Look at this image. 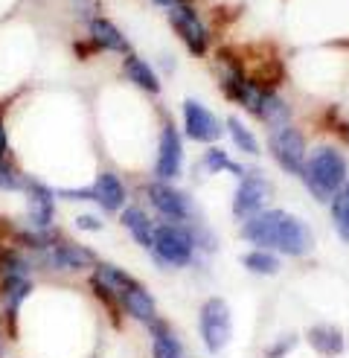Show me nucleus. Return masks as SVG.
Masks as SVG:
<instances>
[{
    "label": "nucleus",
    "instance_id": "f03ea898",
    "mask_svg": "<svg viewBox=\"0 0 349 358\" xmlns=\"http://www.w3.org/2000/svg\"><path fill=\"white\" fill-rule=\"evenodd\" d=\"M303 178L306 187L318 201H332L335 192L346 184V157L332 149V146H320L306 157L303 166Z\"/></svg>",
    "mask_w": 349,
    "mask_h": 358
},
{
    "label": "nucleus",
    "instance_id": "393cba45",
    "mask_svg": "<svg viewBox=\"0 0 349 358\" xmlns=\"http://www.w3.org/2000/svg\"><path fill=\"white\" fill-rule=\"evenodd\" d=\"M259 117L265 120L271 129H279V125H288L291 111H288V105L279 99L276 94H268V99H265V105H262V114Z\"/></svg>",
    "mask_w": 349,
    "mask_h": 358
},
{
    "label": "nucleus",
    "instance_id": "2eb2a0df",
    "mask_svg": "<svg viewBox=\"0 0 349 358\" xmlns=\"http://www.w3.org/2000/svg\"><path fill=\"white\" fill-rule=\"evenodd\" d=\"M35 292V282L24 274H9V277H0V303H3V312L9 317L17 315V309L24 306V300Z\"/></svg>",
    "mask_w": 349,
    "mask_h": 358
},
{
    "label": "nucleus",
    "instance_id": "423d86ee",
    "mask_svg": "<svg viewBox=\"0 0 349 358\" xmlns=\"http://www.w3.org/2000/svg\"><path fill=\"white\" fill-rule=\"evenodd\" d=\"M146 195H149V201H151V207L161 213L163 219H169V222H189L192 216H195V207H192V199L184 192V189H178V187H172L169 181H151L149 187H146Z\"/></svg>",
    "mask_w": 349,
    "mask_h": 358
},
{
    "label": "nucleus",
    "instance_id": "f3484780",
    "mask_svg": "<svg viewBox=\"0 0 349 358\" xmlns=\"http://www.w3.org/2000/svg\"><path fill=\"white\" fill-rule=\"evenodd\" d=\"M119 222L122 227L131 234V239L140 245V248H149L151 250V239H154V224L151 219L146 216V210H140V207H122L119 210Z\"/></svg>",
    "mask_w": 349,
    "mask_h": 358
},
{
    "label": "nucleus",
    "instance_id": "a211bd4d",
    "mask_svg": "<svg viewBox=\"0 0 349 358\" xmlns=\"http://www.w3.org/2000/svg\"><path fill=\"white\" fill-rule=\"evenodd\" d=\"M122 70H126V76L140 87V91H146L151 96L161 94V79H157L154 73V67L146 62V59H140V56H126V62H122Z\"/></svg>",
    "mask_w": 349,
    "mask_h": 358
},
{
    "label": "nucleus",
    "instance_id": "dca6fc26",
    "mask_svg": "<svg viewBox=\"0 0 349 358\" xmlns=\"http://www.w3.org/2000/svg\"><path fill=\"white\" fill-rule=\"evenodd\" d=\"M117 303H119V306L126 309L134 320H143V324H149V320L154 317V297H151L137 280L128 285V289H122V292H119Z\"/></svg>",
    "mask_w": 349,
    "mask_h": 358
},
{
    "label": "nucleus",
    "instance_id": "4468645a",
    "mask_svg": "<svg viewBox=\"0 0 349 358\" xmlns=\"http://www.w3.org/2000/svg\"><path fill=\"white\" fill-rule=\"evenodd\" d=\"M94 204H99L105 213H119L126 207V184L119 181L114 172H102L94 181Z\"/></svg>",
    "mask_w": 349,
    "mask_h": 358
},
{
    "label": "nucleus",
    "instance_id": "a878e982",
    "mask_svg": "<svg viewBox=\"0 0 349 358\" xmlns=\"http://www.w3.org/2000/svg\"><path fill=\"white\" fill-rule=\"evenodd\" d=\"M227 131H230V137H233V143L242 149V152H248V155H259V143H256V137H253V131L244 125L239 117H230L227 120Z\"/></svg>",
    "mask_w": 349,
    "mask_h": 358
},
{
    "label": "nucleus",
    "instance_id": "aec40b11",
    "mask_svg": "<svg viewBox=\"0 0 349 358\" xmlns=\"http://www.w3.org/2000/svg\"><path fill=\"white\" fill-rule=\"evenodd\" d=\"M149 329L154 332V341H151V352H154V358H181V344H178V338L169 332V327L163 324V320L151 317V320H149Z\"/></svg>",
    "mask_w": 349,
    "mask_h": 358
},
{
    "label": "nucleus",
    "instance_id": "f8f14e48",
    "mask_svg": "<svg viewBox=\"0 0 349 358\" xmlns=\"http://www.w3.org/2000/svg\"><path fill=\"white\" fill-rule=\"evenodd\" d=\"M184 129L192 140L198 143H216L221 137V122L218 117L201 105L198 99H186L184 102Z\"/></svg>",
    "mask_w": 349,
    "mask_h": 358
},
{
    "label": "nucleus",
    "instance_id": "5701e85b",
    "mask_svg": "<svg viewBox=\"0 0 349 358\" xmlns=\"http://www.w3.org/2000/svg\"><path fill=\"white\" fill-rule=\"evenodd\" d=\"M9 274H32V262L21 254V250H12L6 245H0V277H9Z\"/></svg>",
    "mask_w": 349,
    "mask_h": 358
},
{
    "label": "nucleus",
    "instance_id": "1a4fd4ad",
    "mask_svg": "<svg viewBox=\"0 0 349 358\" xmlns=\"http://www.w3.org/2000/svg\"><path fill=\"white\" fill-rule=\"evenodd\" d=\"M169 24H172L174 32H178V38L186 44V50L192 52V56H201V52H207V29L201 24L198 12L192 9L189 3L169 6Z\"/></svg>",
    "mask_w": 349,
    "mask_h": 358
},
{
    "label": "nucleus",
    "instance_id": "6e6552de",
    "mask_svg": "<svg viewBox=\"0 0 349 358\" xmlns=\"http://www.w3.org/2000/svg\"><path fill=\"white\" fill-rule=\"evenodd\" d=\"M41 265L59 268V271H82V268L96 265V257L91 248H82L79 242L70 239H56L47 250H38Z\"/></svg>",
    "mask_w": 349,
    "mask_h": 358
},
{
    "label": "nucleus",
    "instance_id": "f257e3e1",
    "mask_svg": "<svg viewBox=\"0 0 349 358\" xmlns=\"http://www.w3.org/2000/svg\"><path fill=\"white\" fill-rule=\"evenodd\" d=\"M242 236L253 242L256 248L279 250V254L288 257H306L314 242L309 224L285 210H262L256 216L244 219Z\"/></svg>",
    "mask_w": 349,
    "mask_h": 358
},
{
    "label": "nucleus",
    "instance_id": "ddd939ff",
    "mask_svg": "<svg viewBox=\"0 0 349 358\" xmlns=\"http://www.w3.org/2000/svg\"><path fill=\"white\" fill-rule=\"evenodd\" d=\"M87 32H91V41L96 50H111V52H122V56L131 52L128 38L108 17H87Z\"/></svg>",
    "mask_w": 349,
    "mask_h": 358
},
{
    "label": "nucleus",
    "instance_id": "0eeeda50",
    "mask_svg": "<svg viewBox=\"0 0 349 358\" xmlns=\"http://www.w3.org/2000/svg\"><path fill=\"white\" fill-rule=\"evenodd\" d=\"M271 199V181L262 172H244L242 184L233 195V216L236 219H251L256 213L265 210Z\"/></svg>",
    "mask_w": 349,
    "mask_h": 358
},
{
    "label": "nucleus",
    "instance_id": "c756f323",
    "mask_svg": "<svg viewBox=\"0 0 349 358\" xmlns=\"http://www.w3.org/2000/svg\"><path fill=\"white\" fill-rule=\"evenodd\" d=\"M288 347H294V335H288V338H283V341H279L274 350H271V358H279V355H283Z\"/></svg>",
    "mask_w": 349,
    "mask_h": 358
},
{
    "label": "nucleus",
    "instance_id": "b1692460",
    "mask_svg": "<svg viewBox=\"0 0 349 358\" xmlns=\"http://www.w3.org/2000/svg\"><path fill=\"white\" fill-rule=\"evenodd\" d=\"M242 265L248 268V271H253V274H276L279 271V259L265 248H256V250H251V254H244Z\"/></svg>",
    "mask_w": 349,
    "mask_h": 358
},
{
    "label": "nucleus",
    "instance_id": "9d476101",
    "mask_svg": "<svg viewBox=\"0 0 349 358\" xmlns=\"http://www.w3.org/2000/svg\"><path fill=\"white\" fill-rule=\"evenodd\" d=\"M154 172L161 181H174L184 172V140L174 129V122H166L161 131V143H157V164Z\"/></svg>",
    "mask_w": 349,
    "mask_h": 358
},
{
    "label": "nucleus",
    "instance_id": "6ab92c4d",
    "mask_svg": "<svg viewBox=\"0 0 349 358\" xmlns=\"http://www.w3.org/2000/svg\"><path fill=\"white\" fill-rule=\"evenodd\" d=\"M134 282L131 274H126L122 268L117 265H108V262H96V271L91 277V285H99V289H108L114 297H119L122 289H128V285Z\"/></svg>",
    "mask_w": 349,
    "mask_h": 358
},
{
    "label": "nucleus",
    "instance_id": "bb28decb",
    "mask_svg": "<svg viewBox=\"0 0 349 358\" xmlns=\"http://www.w3.org/2000/svg\"><path fill=\"white\" fill-rule=\"evenodd\" d=\"M201 169H204V172H221V169H227V172H233V175H244V169H242V166H236L233 160L227 157V152H221V149H216V146L204 155Z\"/></svg>",
    "mask_w": 349,
    "mask_h": 358
},
{
    "label": "nucleus",
    "instance_id": "2f4dec72",
    "mask_svg": "<svg viewBox=\"0 0 349 358\" xmlns=\"http://www.w3.org/2000/svg\"><path fill=\"white\" fill-rule=\"evenodd\" d=\"M151 3H157V6H166V9H169V6H174V0H151Z\"/></svg>",
    "mask_w": 349,
    "mask_h": 358
},
{
    "label": "nucleus",
    "instance_id": "473e14b6",
    "mask_svg": "<svg viewBox=\"0 0 349 358\" xmlns=\"http://www.w3.org/2000/svg\"><path fill=\"white\" fill-rule=\"evenodd\" d=\"M0 355H3V350H0Z\"/></svg>",
    "mask_w": 349,
    "mask_h": 358
},
{
    "label": "nucleus",
    "instance_id": "9b49d317",
    "mask_svg": "<svg viewBox=\"0 0 349 358\" xmlns=\"http://www.w3.org/2000/svg\"><path fill=\"white\" fill-rule=\"evenodd\" d=\"M24 192L29 201V224L32 227H50L56 219V192H52L38 178H24Z\"/></svg>",
    "mask_w": 349,
    "mask_h": 358
},
{
    "label": "nucleus",
    "instance_id": "4be33fe9",
    "mask_svg": "<svg viewBox=\"0 0 349 358\" xmlns=\"http://www.w3.org/2000/svg\"><path fill=\"white\" fill-rule=\"evenodd\" d=\"M332 222H335L341 239L349 242V181L332 199Z\"/></svg>",
    "mask_w": 349,
    "mask_h": 358
},
{
    "label": "nucleus",
    "instance_id": "7ed1b4c3",
    "mask_svg": "<svg viewBox=\"0 0 349 358\" xmlns=\"http://www.w3.org/2000/svg\"><path fill=\"white\" fill-rule=\"evenodd\" d=\"M151 250L157 254L163 265L169 268H186L195 254V239H192V230L181 227L178 222H166L154 227V239H151Z\"/></svg>",
    "mask_w": 349,
    "mask_h": 358
},
{
    "label": "nucleus",
    "instance_id": "39448f33",
    "mask_svg": "<svg viewBox=\"0 0 349 358\" xmlns=\"http://www.w3.org/2000/svg\"><path fill=\"white\" fill-rule=\"evenodd\" d=\"M268 149H271V157L285 172L303 175V166H306V140H303V134L297 129H291V122L279 125V129H271Z\"/></svg>",
    "mask_w": 349,
    "mask_h": 358
},
{
    "label": "nucleus",
    "instance_id": "7c9ffc66",
    "mask_svg": "<svg viewBox=\"0 0 349 358\" xmlns=\"http://www.w3.org/2000/svg\"><path fill=\"white\" fill-rule=\"evenodd\" d=\"M9 152V134H6V125L0 122V157H6Z\"/></svg>",
    "mask_w": 349,
    "mask_h": 358
},
{
    "label": "nucleus",
    "instance_id": "cd10ccee",
    "mask_svg": "<svg viewBox=\"0 0 349 358\" xmlns=\"http://www.w3.org/2000/svg\"><path fill=\"white\" fill-rule=\"evenodd\" d=\"M0 189L3 192H24V178L15 172L6 157H0Z\"/></svg>",
    "mask_w": 349,
    "mask_h": 358
},
{
    "label": "nucleus",
    "instance_id": "20e7f679",
    "mask_svg": "<svg viewBox=\"0 0 349 358\" xmlns=\"http://www.w3.org/2000/svg\"><path fill=\"white\" fill-rule=\"evenodd\" d=\"M198 324H201V338L209 352H221L227 347L233 335V317H230V306L221 300V297H209L201 315H198Z\"/></svg>",
    "mask_w": 349,
    "mask_h": 358
},
{
    "label": "nucleus",
    "instance_id": "412c9836",
    "mask_svg": "<svg viewBox=\"0 0 349 358\" xmlns=\"http://www.w3.org/2000/svg\"><path fill=\"white\" fill-rule=\"evenodd\" d=\"M309 344L320 350L323 355H338L343 350V338L335 327H311L309 329Z\"/></svg>",
    "mask_w": 349,
    "mask_h": 358
},
{
    "label": "nucleus",
    "instance_id": "c85d7f7f",
    "mask_svg": "<svg viewBox=\"0 0 349 358\" xmlns=\"http://www.w3.org/2000/svg\"><path fill=\"white\" fill-rule=\"evenodd\" d=\"M76 227L84 230V234H99V230H102V219L91 216V213H82V216H76Z\"/></svg>",
    "mask_w": 349,
    "mask_h": 358
}]
</instances>
